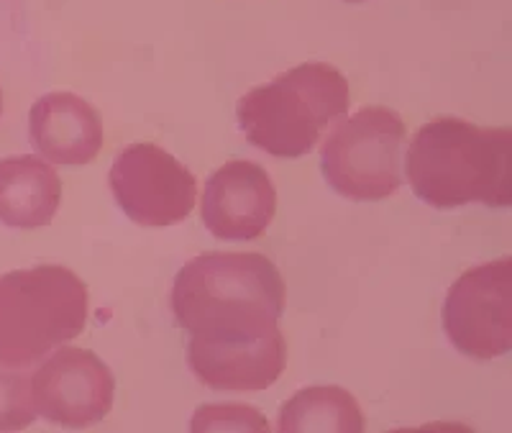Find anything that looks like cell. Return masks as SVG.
<instances>
[{
  "instance_id": "1",
  "label": "cell",
  "mask_w": 512,
  "mask_h": 433,
  "mask_svg": "<svg viewBox=\"0 0 512 433\" xmlns=\"http://www.w3.org/2000/svg\"><path fill=\"white\" fill-rule=\"evenodd\" d=\"M413 193L438 211L512 205V134L443 116L420 126L405 164Z\"/></svg>"
},
{
  "instance_id": "2",
  "label": "cell",
  "mask_w": 512,
  "mask_h": 433,
  "mask_svg": "<svg viewBox=\"0 0 512 433\" xmlns=\"http://www.w3.org/2000/svg\"><path fill=\"white\" fill-rule=\"evenodd\" d=\"M285 280L264 254H200L175 277L169 305L190 336L249 334L277 326Z\"/></svg>"
},
{
  "instance_id": "3",
  "label": "cell",
  "mask_w": 512,
  "mask_h": 433,
  "mask_svg": "<svg viewBox=\"0 0 512 433\" xmlns=\"http://www.w3.org/2000/svg\"><path fill=\"white\" fill-rule=\"evenodd\" d=\"M349 113V80L326 62H305L239 100V126L249 144L282 159L318 147L333 121Z\"/></svg>"
},
{
  "instance_id": "4",
  "label": "cell",
  "mask_w": 512,
  "mask_h": 433,
  "mask_svg": "<svg viewBox=\"0 0 512 433\" xmlns=\"http://www.w3.org/2000/svg\"><path fill=\"white\" fill-rule=\"evenodd\" d=\"M88 323V287L59 264L0 277V367L24 369L77 339Z\"/></svg>"
},
{
  "instance_id": "5",
  "label": "cell",
  "mask_w": 512,
  "mask_h": 433,
  "mask_svg": "<svg viewBox=\"0 0 512 433\" xmlns=\"http://www.w3.org/2000/svg\"><path fill=\"white\" fill-rule=\"evenodd\" d=\"M408 129L390 108H364L341 118L320 149V170L338 195L384 200L402 185Z\"/></svg>"
},
{
  "instance_id": "6",
  "label": "cell",
  "mask_w": 512,
  "mask_h": 433,
  "mask_svg": "<svg viewBox=\"0 0 512 433\" xmlns=\"http://www.w3.org/2000/svg\"><path fill=\"white\" fill-rule=\"evenodd\" d=\"M451 344L472 359H495L512 349V259L464 272L443 303Z\"/></svg>"
},
{
  "instance_id": "7",
  "label": "cell",
  "mask_w": 512,
  "mask_h": 433,
  "mask_svg": "<svg viewBox=\"0 0 512 433\" xmlns=\"http://www.w3.org/2000/svg\"><path fill=\"white\" fill-rule=\"evenodd\" d=\"M121 211L146 229L185 221L195 208L198 182L185 164L157 144H131L108 172Z\"/></svg>"
},
{
  "instance_id": "8",
  "label": "cell",
  "mask_w": 512,
  "mask_h": 433,
  "mask_svg": "<svg viewBox=\"0 0 512 433\" xmlns=\"http://www.w3.org/2000/svg\"><path fill=\"white\" fill-rule=\"evenodd\" d=\"M36 413L64 428H88L113 408L116 382L98 354L62 346L31 380Z\"/></svg>"
},
{
  "instance_id": "9",
  "label": "cell",
  "mask_w": 512,
  "mask_h": 433,
  "mask_svg": "<svg viewBox=\"0 0 512 433\" xmlns=\"http://www.w3.org/2000/svg\"><path fill=\"white\" fill-rule=\"evenodd\" d=\"M187 364L213 390L259 393L285 372L287 344L280 326L249 334L190 336Z\"/></svg>"
},
{
  "instance_id": "10",
  "label": "cell",
  "mask_w": 512,
  "mask_h": 433,
  "mask_svg": "<svg viewBox=\"0 0 512 433\" xmlns=\"http://www.w3.org/2000/svg\"><path fill=\"white\" fill-rule=\"evenodd\" d=\"M277 211V190L254 162L223 164L205 182L203 223L216 239L254 241L269 229Z\"/></svg>"
},
{
  "instance_id": "11",
  "label": "cell",
  "mask_w": 512,
  "mask_h": 433,
  "mask_svg": "<svg viewBox=\"0 0 512 433\" xmlns=\"http://www.w3.org/2000/svg\"><path fill=\"white\" fill-rule=\"evenodd\" d=\"M31 144L52 164L82 167L103 149L100 113L75 93H49L31 106Z\"/></svg>"
},
{
  "instance_id": "12",
  "label": "cell",
  "mask_w": 512,
  "mask_h": 433,
  "mask_svg": "<svg viewBox=\"0 0 512 433\" xmlns=\"http://www.w3.org/2000/svg\"><path fill=\"white\" fill-rule=\"evenodd\" d=\"M62 203V180L44 159L21 154L0 162V221L11 229H41Z\"/></svg>"
},
{
  "instance_id": "13",
  "label": "cell",
  "mask_w": 512,
  "mask_h": 433,
  "mask_svg": "<svg viewBox=\"0 0 512 433\" xmlns=\"http://www.w3.org/2000/svg\"><path fill=\"white\" fill-rule=\"evenodd\" d=\"M280 431L361 433L364 431V413L354 395L346 393L344 387H305L282 405Z\"/></svg>"
},
{
  "instance_id": "14",
  "label": "cell",
  "mask_w": 512,
  "mask_h": 433,
  "mask_svg": "<svg viewBox=\"0 0 512 433\" xmlns=\"http://www.w3.org/2000/svg\"><path fill=\"white\" fill-rule=\"evenodd\" d=\"M31 380L0 367V431H21L36 421Z\"/></svg>"
},
{
  "instance_id": "15",
  "label": "cell",
  "mask_w": 512,
  "mask_h": 433,
  "mask_svg": "<svg viewBox=\"0 0 512 433\" xmlns=\"http://www.w3.org/2000/svg\"><path fill=\"white\" fill-rule=\"evenodd\" d=\"M192 431H269V421L262 410L251 405L218 403L200 405L190 421Z\"/></svg>"
},
{
  "instance_id": "16",
  "label": "cell",
  "mask_w": 512,
  "mask_h": 433,
  "mask_svg": "<svg viewBox=\"0 0 512 433\" xmlns=\"http://www.w3.org/2000/svg\"><path fill=\"white\" fill-rule=\"evenodd\" d=\"M344 3H367V0H344Z\"/></svg>"
},
{
  "instance_id": "17",
  "label": "cell",
  "mask_w": 512,
  "mask_h": 433,
  "mask_svg": "<svg viewBox=\"0 0 512 433\" xmlns=\"http://www.w3.org/2000/svg\"><path fill=\"white\" fill-rule=\"evenodd\" d=\"M0 113H3V95H0Z\"/></svg>"
}]
</instances>
